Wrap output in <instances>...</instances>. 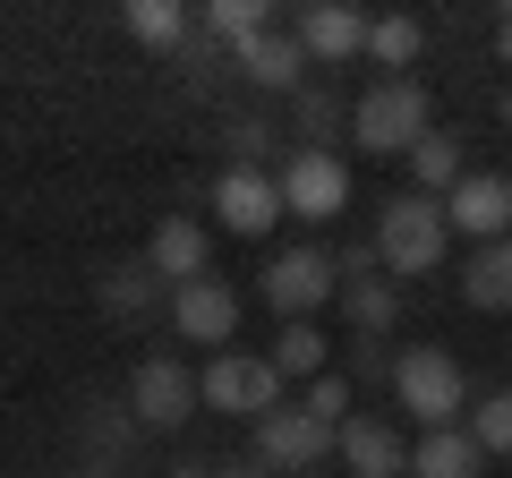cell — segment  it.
<instances>
[{"mask_svg":"<svg viewBox=\"0 0 512 478\" xmlns=\"http://www.w3.org/2000/svg\"><path fill=\"white\" fill-rule=\"evenodd\" d=\"M470 402H478V393H470V376H461L453 350L410 342L402 359H393V410H402V419H419V427H461V410H470Z\"/></svg>","mask_w":512,"mask_h":478,"instance_id":"cell-1","label":"cell"},{"mask_svg":"<svg viewBox=\"0 0 512 478\" xmlns=\"http://www.w3.org/2000/svg\"><path fill=\"white\" fill-rule=\"evenodd\" d=\"M427 129H436V103H427L419 77H376L350 103V146L359 154H410Z\"/></svg>","mask_w":512,"mask_h":478,"instance_id":"cell-2","label":"cell"},{"mask_svg":"<svg viewBox=\"0 0 512 478\" xmlns=\"http://www.w3.org/2000/svg\"><path fill=\"white\" fill-rule=\"evenodd\" d=\"M376 257H384V274L402 282V274H436L444 257H453V222H444V197H393L384 205V222H376Z\"/></svg>","mask_w":512,"mask_h":478,"instance_id":"cell-3","label":"cell"},{"mask_svg":"<svg viewBox=\"0 0 512 478\" xmlns=\"http://www.w3.org/2000/svg\"><path fill=\"white\" fill-rule=\"evenodd\" d=\"M197 410H222V419H265L282 410V376L265 350H214L197 376Z\"/></svg>","mask_w":512,"mask_h":478,"instance_id":"cell-4","label":"cell"},{"mask_svg":"<svg viewBox=\"0 0 512 478\" xmlns=\"http://www.w3.org/2000/svg\"><path fill=\"white\" fill-rule=\"evenodd\" d=\"M342 325H350V342H384V333L402 325V282L384 274V257H376V239L367 248H342Z\"/></svg>","mask_w":512,"mask_h":478,"instance_id":"cell-5","label":"cell"},{"mask_svg":"<svg viewBox=\"0 0 512 478\" xmlns=\"http://www.w3.org/2000/svg\"><path fill=\"white\" fill-rule=\"evenodd\" d=\"M333 291H342V265H333L325 248H282V257H265V274H256V299H265L282 325L316 316Z\"/></svg>","mask_w":512,"mask_h":478,"instance_id":"cell-6","label":"cell"},{"mask_svg":"<svg viewBox=\"0 0 512 478\" xmlns=\"http://www.w3.org/2000/svg\"><path fill=\"white\" fill-rule=\"evenodd\" d=\"M325 453H333V427L316 419V410H299V402H282V410H265L256 419V470H274V478H291V470H325Z\"/></svg>","mask_w":512,"mask_h":478,"instance_id":"cell-7","label":"cell"},{"mask_svg":"<svg viewBox=\"0 0 512 478\" xmlns=\"http://www.w3.org/2000/svg\"><path fill=\"white\" fill-rule=\"evenodd\" d=\"M274 188H282V214H299V222H333L350 205V163L342 154H316V146H299L291 163L274 171Z\"/></svg>","mask_w":512,"mask_h":478,"instance_id":"cell-8","label":"cell"},{"mask_svg":"<svg viewBox=\"0 0 512 478\" xmlns=\"http://www.w3.org/2000/svg\"><path fill=\"white\" fill-rule=\"evenodd\" d=\"M333 461H342L350 478H410V436L384 410H350L342 427H333Z\"/></svg>","mask_w":512,"mask_h":478,"instance_id":"cell-9","label":"cell"},{"mask_svg":"<svg viewBox=\"0 0 512 478\" xmlns=\"http://www.w3.org/2000/svg\"><path fill=\"white\" fill-rule=\"evenodd\" d=\"M444 222H453V239H470V248L512 239V180L504 171H461L453 197H444Z\"/></svg>","mask_w":512,"mask_h":478,"instance_id":"cell-10","label":"cell"},{"mask_svg":"<svg viewBox=\"0 0 512 478\" xmlns=\"http://www.w3.org/2000/svg\"><path fill=\"white\" fill-rule=\"evenodd\" d=\"M128 410H137V427H180L188 410H197V376H188V359H137L128 368V393H120Z\"/></svg>","mask_w":512,"mask_h":478,"instance_id":"cell-11","label":"cell"},{"mask_svg":"<svg viewBox=\"0 0 512 478\" xmlns=\"http://www.w3.org/2000/svg\"><path fill=\"white\" fill-rule=\"evenodd\" d=\"M171 333H188V350H205V359H214V350H231V333H239V291L231 282H180V291H171Z\"/></svg>","mask_w":512,"mask_h":478,"instance_id":"cell-12","label":"cell"},{"mask_svg":"<svg viewBox=\"0 0 512 478\" xmlns=\"http://www.w3.org/2000/svg\"><path fill=\"white\" fill-rule=\"evenodd\" d=\"M214 222H222V231H239V239H265V231L282 222L274 171H231V163H222V180H214Z\"/></svg>","mask_w":512,"mask_h":478,"instance_id":"cell-13","label":"cell"},{"mask_svg":"<svg viewBox=\"0 0 512 478\" xmlns=\"http://www.w3.org/2000/svg\"><path fill=\"white\" fill-rule=\"evenodd\" d=\"M291 35H299V52L308 60H359L367 52V9H342V0H316V9H299L291 18Z\"/></svg>","mask_w":512,"mask_h":478,"instance_id":"cell-14","label":"cell"},{"mask_svg":"<svg viewBox=\"0 0 512 478\" xmlns=\"http://www.w3.org/2000/svg\"><path fill=\"white\" fill-rule=\"evenodd\" d=\"M231 60L248 69V86H265V94H299V86H308V52H299V35H291V26H274V35L239 43Z\"/></svg>","mask_w":512,"mask_h":478,"instance_id":"cell-15","label":"cell"},{"mask_svg":"<svg viewBox=\"0 0 512 478\" xmlns=\"http://www.w3.org/2000/svg\"><path fill=\"white\" fill-rule=\"evenodd\" d=\"M146 265L180 291V282H205V222H188V214H163L154 222V239H146Z\"/></svg>","mask_w":512,"mask_h":478,"instance_id":"cell-16","label":"cell"},{"mask_svg":"<svg viewBox=\"0 0 512 478\" xmlns=\"http://www.w3.org/2000/svg\"><path fill=\"white\" fill-rule=\"evenodd\" d=\"M410 478H487V453H478L470 427H427L410 444Z\"/></svg>","mask_w":512,"mask_h":478,"instance_id":"cell-17","label":"cell"},{"mask_svg":"<svg viewBox=\"0 0 512 478\" xmlns=\"http://www.w3.org/2000/svg\"><path fill=\"white\" fill-rule=\"evenodd\" d=\"M94 299H103V316H120V325H146L154 299H163V274H154L146 257H120L103 282H94Z\"/></svg>","mask_w":512,"mask_h":478,"instance_id":"cell-18","label":"cell"},{"mask_svg":"<svg viewBox=\"0 0 512 478\" xmlns=\"http://www.w3.org/2000/svg\"><path fill=\"white\" fill-rule=\"evenodd\" d=\"M461 299H470L478 316H504L512 308V239H487V248L461 257Z\"/></svg>","mask_w":512,"mask_h":478,"instance_id":"cell-19","label":"cell"},{"mask_svg":"<svg viewBox=\"0 0 512 478\" xmlns=\"http://www.w3.org/2000/svg\"><path fill=\"white\" fill-rule=\"evenodd\" d=\"M419 43H427V26L410 18V9H384V18H367V52H359V60H376L384 77H410Z\"/></svg>","mask_w":512,"mask_h":478,"instance_id":"cell-20","label":"cell"},{"mask_svg":"<svg viewBox=\"0 0 512 478\" xmlns=\"http://www.w3.org/2000/svg\"><path fill=\"white\" fill-rule=\"evenodd\" d=\"M265 359H274V376H282V385H291V376H308V385H316V376H325V325H316V316L282 325Z\"/></svg>","mask_w":512,"mask_h":478,"instance_id":"cell-21","label":"cell"},{"mask_svg":"<svg viewBox=\"0 0 512 478\" xmlns=\"http://www.w3.org/2000/svg\"><path fill=\"white\" fill-rule=\"evenodd\" d=\"M402 163H410V180H419V197H453V180H461V146L444 129H427Z\"/></svg>","mask_w":512,"mask_h":478,"instance_id":"cell-22","label":"cell"},{"mask_svg":"<svg viewBox=\"0 0 512 478\" xmlns=\"http://www.w3.org/2000/svg\"><path fill=\"white\" fill-rule=\"evenodd\" d=\"M478 436V453L487 461H512V385H495V393H478L470 402V419H461Z\"/></svg>","mask_w":512,"mask_h":478,"instance_id":"cell-23","label":"cell"},{"mask_svg":"<svg viewBox=\"0 0 512 478\" xmlns=\"http://www.w3.org/2000/svg\"><path fill=\"white\" fill-rule=\"evenodd\" d=\"M137 444V410L128 402H94L86 410V461H120Z\"/></svg>","mask_w":512,"mask_h":478,"instance_id":"cell-24","label":"cell"},{"mask_svg":"<svg viewBox=\"0 0 512 478\" xmlns=\"http://www.w3.org/2000/svg\"><path fill=\"white\" fill-rule=\"evenodd\" d=\"M128 35L154 43V52H171V43H188V9L180 0H128Z\"/></svg>","mask_w":512,"mask_h":478,"instance_id":"cell-25","label":"cell"},{"mask_svg":"<svg viewBox=\"0 0 512 478\" xmlns=\"http://www.w3.org/2000/svg\"><path fill=\"white\" fill-rule=\"evenodd\" d=\"M205 26H214V35L222 43H231V52H239V43H256V35H274V9H265V0H214V9H205Z\"/></svg>","mask_w":512,"mask_h":478,"instance_id":"cell-26","label":"cell"},{"mask_svg":"<svg viewBox=\"0 0 512 478\" xmlns=\"http://www.w3.org/2000/svg\"><path fill=\"white\" fill-rule=\"evenodd\" d=\"M299 410H316L325 427H342V419H350V376H342V368H325L308 393H299Z\"/></svg>","mask_w":512,"mask_h":478,"instance_id":"cell-27","label":"cell"},{"mask_svg":"<svg viewBox=\"0 0 512 478\" xmlns=\"http://www.w3.org/2000/svg\"><path fill=\"white\" fill-rule=\"evenodd\" d=\"M333 129H350V111H333V94H299V137H308L316 154H325Z\"/></svg>","mask_w":512,"mask_h":478,"instance_id":"cell-28","label":"cell"},{"mask_svg":"<svg viewBox=\"0 0 512 478\" xmlns=\"http://www.w3.org/2000/svg\"><path fill=\"white\" fill-rule=\"evenodd\" d=\"M265 154H274V129L265 120H231V171H265Z\"/></svg>","mask_w":512,"mask_h":478,"instance_id":"cell-29","label":"cell"},{"mask_svg":"<svg viewBox=\"0 0 512 478\" xmlns=\"http://www.w3.org/2000/svg\"><path fill=\"white\" fill-rule=\"evenodd\" d=\"M214 478H274V470H256V461H214Z\"/></svg>","mask_w":512,"mask_h":478,"instance_id":"cell-30","label":"cell"},{"mask_svg":"<svg viewBox=\"0 0 512 478\" xmlns=\"http://www.w3.org/2000/svg\"><path fill=\"white\" fill-rule=\"evenodd\" d=\"M163 478H214V461H171Z\"/></svg>","mask_w":512,"mask_h":478,"instance_id":"cell-31","label":"cell"},{"mask_svg":"<svg viewBox=\"0 0 512 478\" xmlns=\"http://www.w3.org/2000/svg\"><path fill=\"white\" fill-rule=\"evenodd\" d=\"M77 478H120V461H77Z\"/></svg>","mask_w":512,"mask_h":478,"instance_id":"cell-32","label":"cell"},{"mask_svg":"<svg viewBox=\"0 0 512 478\" xmlns=\"http://www.w3.org/2000/svg\"><path fill=\"white\" fill-rule=\"evenodd\" d=\"M495 43H504V60H512V9H504V18H495Z\"/></svg>","mask_w":512,"mask_h":478,"instance_id":"cell-33","label":"cell"},{"mask_svg":"<svg viewBox=\"0 0 512 478\" xmlns=\"http://www.w3.org/2000/svg\"><path fill=\"white\" fill-rule=\"evenodd\" d=\"M504 129H512V94H504Z\"/></svg>","mask_w":512,"mask_h":478,"instance_id":"cell-34","label":"cell"}]
</instances>
